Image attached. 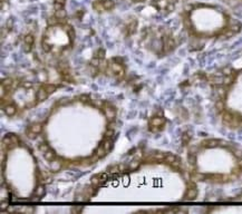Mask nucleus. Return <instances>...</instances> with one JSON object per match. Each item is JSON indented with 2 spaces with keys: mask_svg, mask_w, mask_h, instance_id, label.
Listing matches in <instances>:
<instances>
[{
  "mask_svg": "<svg viewBox=\"0 0 242 214\" xmlns=\"http://www.w3.org/2000/svg\"><path fill=\"white\" fill-rule=\"evenodd\" d=\"M48 95H49V94L46 92V89L41 86V87L37 90L36 99H37V102H44V101H46L47 98H48Z\"/></svg>",
  "mask_w": 242,
  "mask_h": 214,
  "instance_id": "423d86ee",
  "label": "nucleus"
},
{
  "mask_svg": "<svg viewBox=\"0 0 242 214\" xmlns=\"http://www.w3.org/2000/svg\"><path fill=\"white\" fill-rule=\"evenodd\" d=\"M223 79H224V77L216 76V75H211V76L209 77L210 83L213 84L214 86H216V85H223Z\"/></svg>",
  "mask_w": 242,
  "mask_h": 214,
  "instance_id": "1a4fd4ad",
  "label": "nucleus"
},
{
  "mask_svg": "<svg viewBox=\"0 0 242 214\" xmlns=\"http://www.w3.org/2000/svg\"><path fill=\"white\" fill-rule=\"evenodd\" d=\"M184 26H185L187 29H191V26H192V25H191V21H190V19L189 18L184 19Z\"/></svg>",
  "mask_w": 242,
  "mask_h": 214,
  "instance_id": "09e8293b",
  "label": "nucleus"
},
{
  "mask_svg": "<svg viewBox=\"0 0 242 214\" xmlns=\"http://www.w3.org/2000/svg\"><path fill=\"white\" fill-rule=\"evenodd\" d=\"M197 196V188H196L195 184L193 182H190L189 183V188H187V192L184 195V200L185 201H193Z\"/></svg>",
  "mask_w": 242,
  "mask_h": 214,
  "instance_id": "7ed1b4c3",
  "label": "nucleus"
},
{
  "mask_svg": "<svg viewBox=\"0 0 242 214\" xmlns=\"http://www.w3.org/2000/svg\"><path fill=\"white\" fill-rule=\"evenodd\" d=\"M235 72L233 73V74L231 75H226L225 77H224L223 79V85H225V86H229V85H231L234 82V79H235Z\"/></svg>",
  "mask_w": 242,
  "mask_h": 214,
  "instance_id": "2eb2a0df",
  "label": "nucleus"
},
{
  "mask_svg": "<svg viewBox=\"0 0 242 214\" xmlns=\"http://www.w3.org/2000/svg\"><path fill=\"white\" fill-rule=\"evenodd\" d=\"M233 154L237 156L238 158H242V151L241 149H232Z\"/></svg>",
  "mask_w": 242,
  "mask_h": 214,
  "instance_id": "79ce46f5",
  "label": "nucleus"
},
{
  "mask_svg": "<svg viewBox=\"0 0 242 214\" xmlns=\"http://www.w3.org/2000/svg\"><path fill=\"white\" fill-rule=\"evenodd\" d=\"M102 2L106 11H110V10L114 9V7H115V3H114L113 0H102Z\"/></svg>",
  "mask_w": 242,
  "mask_h": 214,
  "instance_id": "f3484780",
  "label": "nucleus"
},
{
  "mask_svg": "<svg viewBox=\"0 0 242 214\" xmlns=\"http://www.w3.org/2000/svg\"><path fill=\"white\" fill-rule=\"evenodd\" d=\"M187 161H189V164L190 165H195L196 164V156L195 154H193V153H190L189 154V156H187Z\"/></svg>",
  "mask_w": 242,
  "mask_h": 214,
  "instance_id": "c756f323",
  "label": "nucleus"
},
{
  "mask_svg": "<svg viewBox=\"0 0 242 214\" xmlns=\"http://www.w3.org/2000/svg\"><path fill=\"white\" fill-rule=\"evenodd\" d=\"M215 109L218 113H223L225 109V105H224V99L219 98V101L215 102Z\"/></svg>",
  "mask_w": 242,
  "mask_h": 214,
  "instance_id": "ddd939ff",
  "label": "nucleus"
},
{
  "mask_svg": "<svg viewBox=\"0 0 242 214\" xmlns=\"http://www.w3.org/2000/svg\"><path fill=\"white\" fill-rule=\"evenodd\" d=\"M45 184H43V183H40V184H38L37 186H36V188H35V195L38 196V197H41V196L45 194Z\"/></svg>",
  "mask_w": 242,
  "mask_h": 214,
  "instance_id": "4468645a",
  "label": "nucleus"
},
{
  "mask_svg": "<svg viewBox=\"0 0 242 214\" xmlns=\"http://www.w3.org/2000/svg\"><path fill=\"white\" fill-rule=\"evenodd\" d=\"M95 56L98 57L101 60H104V58H105V50H104L103 48H99V49L97 50V53H96Z\"/></svg>",
  "mask_w": 242,
  "mask_h": 214,
  "instance_id": "4c0bfd02",
  "label": "nucleus"
},
{
  "mask_svg": "<svg viewBox=\"0 0 242 214\" xmlns=\"http://www.w3.org/2000/svg\"><path fill=\"white\" fill-rule=\"evenodd\" d=\"M41 48H43V50H44L45 53L51 51V46H50V44L47 43L46 39H43V40H41Z\"/></svg>",
  "mask_w": 242,
  "mask_h": 214,
  "instance_id": "cd10ccee",
  "label": "nucleus"
},
{
  "mask_svg": "<svg viewBox=\"0 0 242 214\" xmlns=\"http://www.w3.org/2000/svg\"><path fill=\"white\" fill-rule=\"evenodd\" d=\"M95 154L98 156V158H102L104 157L106 154H107V152H106V149H104V146H103V144H101L98 147H97V149H96V152H95Z\"/></svg>",
  "mask_w": 242,
  "mask_h": 214,
  "instance_id": "a211bd4d",
  "label": "nucleus"
},
{
  "mask_svg": "<svg viewBox=\"0 0 242 214\" xmlns=\"http://www.w3.org/2000/svg\"><path fill=\"white\" fill-rule=\"evenodd\" d=\"M162 46H163V49H164V51L165 53H168V51H171L172 49H174V47H175V41H174V39L171 37L170 35H164L163 36V39H162Z\"/></svg>",
  "mask_w": 242,
  "mask_h": 214,
  "instance_id": "f03ea898",
  "label": "nucleus"
},
{
  "mask_svg": "<svg viewBox=\"0 0 242 214\" xmlns=\"http://www.w3.org/2000/svg\"><path fill=\"white\" fill-rule=\"evenodd\" d=\"M113 61H115V63H117V64H120V65H124L123 63H124V59L122 58V57H115V58H112Z\"/></svg>",
  "mask_w": 242,
  "mask_h": 214,
  "instance_id": "c03bdc74",
  "label": "nucleus"
},
{
  "mask_svg": "<svg viewBox=\"0 0 242 214\" xmlns=\"http://www.w3.org/2000/svg\"><path fill=\"white\" fill-rule=\"evenodd\" d=\"M91 183H92V185L95 186V187H97V186H99L102 184V182H101V180H99V177H98V174L92 176V178H91Z\"/></svg>",
  "mask_w": 242,
  "mask_h": 214,
  "instance_id": "bb28decb",
  "label": "nucleus"
},
{
  "mask_svg": "<svg viewBox=\"0 0 242 214\" xmlns=\"http://www.w3.org/2000/svg\"><path fill=\"white\" fill-rule=\"evenodd\" d=\"M215 88H216V93L219 95V98L225 99V98H226V94H228L226 88H225L224 86H222V85H216Z\"/></svg>",
  "mask_w": 242,
  "mask_h": 214,
  "instance_id": "9d476101",
  "label": "nucleus"
},
{
  "mask_svg": "<svg viewBox=\"0 0 242 214\" xmlns=\"http://www.w3.org/2000/svg\"><path fill=\"white\" fill-rule=\"evenodd\" d=\"M140 165H141V161L139 158L133 159L130 163V171H136L137 168L140 167Z\"/></svg>",
  "mask_w": 242,
  "mask_h": 214,
  "instance_id": "aec40b11",
  "label": "nucleus"
},
{
  "mask_svg": "<svg viewBox=\"0 0 242 214\" xmlns=\"http://www.w3.org/2000/svg\"><path fill=\"white\" fill-rule=\"evenodd\" d=\"M66 5V0H55L54 1V8L55 10L63 9Z\"/></svg>",
  "mask_w": 242,
  "mask_h": 214,
  "instance_id": "4be33fe9",
  "label": "nucleus"
},
{
  "mask_svg": "<svg viewBox=\"0 0 242 214\" xmlns=\"http://www.w3.org/2000/svg\"><path fill=\"white\" fill-rule=\"evenodd\" d=\"M1 209H2V210H5V209H8V203H5V202H2V203H1Z\"/></svg>",
  "mask_w": 242,
  "mask_h": 214,
  "instance_id": "603ef678",
  "label": "nucleus"
},
{
  "mask_svg": "<svg viewBox=\"0 0 242 214\" xmlns=\"http://www.w3.org/2000/svg\"><path fill=\"white\" fill-rule=\"evenodd\" d=\"M103 111H104V114H105L107 121L110 123L114 122L115 117H116V109L111 103H104L103 104Z\"/></svg>",
  "mask_w": 242,
  "mask_h": 214,
  "instance_id": "f257e3e1",
  "label": "nucleus"
},
{
  "mask_svg": "<svg viewBox=\"0 0 242 214\" xmlns=\"http://www.w3.org/2000/svg\"><path fill=\"white\" fill-rule=\"evenodd\" d=\"M44 157H45V159L48 161V162H51V161H54V159L56 158V153H55V151L49 149V151H47L46 153L44 154Z\"/></svg>",
  "mask_w": 242,
  "mask_h": 214,
  "instance_id": "dca6fc26",
  "label": "nucleus"
},
{
  "mask_svg": "<svg viewBox=\"0 0 242 214\" xmlns=\"http://www.w3.org/2000/svg\"><path fill=\"white\" fill-rule=\"evenodd\" d=\"M31 49H32V46H31L30 44H26V43H25V46H24V51H25V53H29Z\"/></svg>",
  "mask_w": 242,
  "mask_h": 214,
  "instance_id": "49530a36",
  "label": "nucleus"
},
{
  "mask_svg": "<svg viewBox=\"0 0 242 214\" xmlns=\"http://www.w3.org/2000/svg\"><path fill=\"white\" fill-rule=\"evenodd\" d=\"M220 142L221 140H215V138H210V140H205L201 143L202 147H208V149H213L220 146Z\"/></svg>",
  "mask_w": 242,
  "mask_h": 214,
  "instance_id": "39448f33",
  "label": "nucleus"
},
{
  "mask_svg": "<svg viewBox=\"0 0 242 214\" xmlns=\"http://www.w3.org/2000/svg\"><path fill=\"white\" fill-rule=\"evenodd\" d=\"M58 22H59V19L57 18L56 16L49 17V18L47 19V24H48V26H50V27H53V26H56Z\"/></svg>",
  "mask_w": 242,
  "mask_h": 214,
  "instance_id": "a878e982",
  "label": "nucleus"
},
{
  "mask_svg": "<svg viewBox=\"0 0 242 214\" xmlns=\"http://www.w3.org/2000/svg\"><path fill=\"white\" fill-rule=\"evenodd\" d=\"M22 87H24V88H26V89H28V88H31V87H32V86H34V85H32V83H30V82H24V83H22Z\"/></svg>",
  "mask_w": 242,
  "mask_h": 214,
  "instance_id": "de8ad7c7",
  "label": "nucleus"
},
{
  "mask_svg": "<svg viewBox=\"0 0 242 214\" xmlns=\"http://www.w3.org/2000/svg\"><path fill=\"white\" fill-rule=\"evenodd\" d=\"M19 85H20L19 79H14V83H12V86H11V87H12V89H16Z\"/></svg>",
  "mask_w": 242,
  "mask_h": 214,
  "instance_id": "8fccbe9b",
  "label": "nucleus"
},
{
  "mask_svg": "<svg viewBox=\"0 0 242 214\" xmlns=\"http://www.w3.org/2000/svg\"><path fill=\"white\" fill-rule=\"evenodd\" d=\"M3 111H5V114H6L7 116H14V115L17 113V106H16L15 104L10 103V104L6 105V106L3 107Z\"/></svg>",
  "mask_w": 242,
  "mask_h": 214,
  "instance_id": "0eeeda50",
  "label": "nucleus"
},
{
  "mask_svg": "<svg viewBox=\"0 0 242 214\" xmlns=\"http://www.w3.org/2000/svg\"><path fill=\"white\" fill-rule=\"evenodd\" d=\"M177 159H180V158L177 157L176 155H174V154H172V153H166V156L164 158V162L168 163V165H172L174 162H176Z\"/></svg>",
  "mask_w": 242,
  "mask_h": 214,
  "instance_id": "9b49d317",
  "label": "nucleus"
},
{
  "mask_svg": "<svg viewBox=\"0 0 242 214\" xmlns=\"http://www.w3.org/2000/svg\"><path fill=\"white\" fill-rule=\"evenodd\" d=\"M10 137H11V140H12V143H14L16 146H18L19 143H20V140H19L18 136H17V135H15V134H10Z\"/></svg>",
  "mask_w": 242,
  "mask_h": 214,
  "instance_id": "ea45409f",
  "label": "nucleus"
},
{
  "mask_svg": "<svg viewBox=\"0 0 242 214\" xmlns=\"http://www.w3.org/2000/svg\"><path fill=\"white\" fill-rule=\"evenodd\" d=\"M136 25H137V22H136L135 20L133 21V24L128 25V28H127V29H128V34H130V35H132V34H134V32L136 31Z\"/></svg>",
  "mask_w": 242,
  "mask_h": 214,
  "instance_id": "f704fd0d",
  "label": "nucleus"
},
{
  "mask_svg": "<svg viewBox=\"0 0 242 214\" xmlns=\"http://www.w3.org/2000/svg\"><path fill=\"white\" fill-rule=\"evenodd\" d=\"M107 171L112 174H117V173H120V167H118V165H111L107 167Z\"/></svg>",
  "mask_w": 242,
  "mask_h": 214,
  "instance_id": "7c9ffc66",
  "label": "nucleus"
},
{
  "mask_svg": "<svg viewBox=\"0 0 242 214\" xmlns=\"http://www.w3.org/2000/svg\"><path fill=\"white\" fill-rule=\"evenodd\" d=\"M62 166H63V162L59 158H55L50 163V171L54 172V173H56V172H58L62 168Z\"/></svg>",
  "mask_w": 242,
  "mask_h": 214,
  "instance_id": "6e6552de",
  "label": "nucleus"
},
{
  "mask_svg": "<svg viewBox=\"0 0 242 214\" xmlns=\"http://www.w3.org/2000/svg\"><path fill=\"white\" fill-rule=\"evenodd\" d=\"M43 87L46 89V92L48 94L55 93V92H56V89H57V86L56 85H54V84H45Z\"/></svg>",
  "mask_w": 242,
  "mask_h": 214,
  "instance_id": "b1692460",
  "label": "nucleus"
},
{
  "mask_svg": "<svg viewBox=\"0 0 242 214\" xmlns=\"http://www.w3.org/2000/svg\"><path fill=\"white\" fill-rule=\"evenodd\" d=\"M38 149H39L43 154H45L47 151H49V149H50V147H49V145H48L47 143H40V144H39V146H38Z\"/></svg>",
  "mask_w": 242,
  "mask_h": 214,
  "instance_id": "c85d7f7f",
  "label": "nucleus"
},
{
  "mask_svg": "<svg viewBox=\"0 0 242 214\" xmlns=\"http://www.w3.org/2000/svg\"><path fill=\"white\" fill-rule=\"evenodd\" d=\"M26 135H27V137H28V138H30V140H35V138L37 137L38 134H36L35 132H32V130H30V128H28V130H27V132H26Z\"/></svg>",
  "mask_w": 242,
  "mask_h": 214,
  "instance_id": "c9c22d12",
  "label": "nucleus"
},
{
  "mask_svg": "<svg viewBox=\"0 0 242 214\" xmlns=\"http://www.w3.org/2000/svg\"><path fill=\"white\" fill-rule=\"evenodd\" d=\"M101 63H102V60H101L98 57L94 56V58L91 60V66H94V67H99Z\"/></svg>",
  "mask_w": 242,
  "mask_h": 214,
  "instance_id": "473e14b6",
  "label": "nucleus"
},
{
  "mask_svg": "<svg viewBox=\"0 0 242 214\" xmlns=\"http://www.w3.org/2000/svg\"><path fill=\"white\" fill-rule=\"evenodd\" d=\"M29 128L32 130V132H35L36 134H40V133H41V130H43V125H41L40 123H35V124L30 125V127H29Z\"/></svg>",
  "mask_w": 242,
  "mask_h": 214,
  "instance_id": "6ab92c4d",
  "label": "nucleus"
},
{
  "mask_svg": "<svg viewBox=\"0 0 242 214\" xmlns=\"http://www.w3.org/2000/svg\"><path fill=\"white\" fill-rule=\"evenodd\" d=\"M5 92H7V89H6V87L3 85L1 84L0 85V96H1V98L5 97Z\"/></svg>",
  "mask_w": 242,
  "mask_h": 214,
  "instance_id": "a18cd8bd",
  "label": "nucleus"
},
{
  "mask_svg": "<svg viewBox=\"0 0 242 214\" xmlns=\"http://www.w3.org/2000/svg\"><path fill=\"white\" fill-rule=\"evenodd\" d=\"M166 123V119L162 116H154L151 118L149 121V125L151 126H156V127H163L164 128V125Z\"/></svg>",
  "mask_w": 242,
  "mask_h": 214,
  "instance_id": "20e7f679",
  "label": "nucleus"
},
{
  "mask_svg": "<svg viewBox=\"0 0 242 214\" xmlns=\"http://www.w3.org/2000/svg\"><path fill=\"white\" fill-rule=\"evenodd\" d=\"M25 43H26V44L32 45V44L35 43V37H34V35H32V34H28V35L25 37Z\"/></svg>",
  "mask_w": 242,
  "mask_h": 214,
  "instance_id": "72a5a7b5",
  "label": "nucleus"
},
{
  "mask_svg": "<svg viewBox=\"0 0 242 214\" xmlns=\"http://www.w3.org/2000/svg\"><path fill=\"white\" fill-rule=\"evenodd\" d=\"M103 146H104V149H106V152L108 153V152H111V149H112L113 147V142L111 138H106V140L103 142Z\"/></svg>",
  "mask_w": 242,
  "mask_h": 214,
  "instance_id": "5701e85b",
  "label": "nucleus"
},
{
  "mask_svg": "<svg viewBox=\"0 0 242 214\" xmlns=\"http://www.w3.org/2000/svg\"><path fill=\"white\" fill-rule=\"evenodd\" d=\"M93 8L95 11L97 12H103V11H106L105 8H104V5H103L102 0H95L93 2Z\"/></svg>",
  "mask_w": 242,
  "mask_h": 214,
  "instance_id": "f8f14e48",
  "label": "nucleus"
},
{
  "mask_svg": "<svg viewBox=\"0 0 242 214\" xmlns=\"http://www.w3.org/2000/svg\"><path fill=\"white\" fill-rule=\"evenodd\" d=\"M118 167H120V172H125V171H126V166H125V165H124V164H120V165H118Z\"/></svg>",
  "mask_w": 242,
  "mask_h": 214,
  "instance_id": "3c124183",
  "label": "nucleus"
},
{
  "mask_svg": "<svg viewBox=\"0 0 242 214\" xmlns=\"http://www.w3.org/2000/svg\"><path fill=\"white\" fill-rule=\"evenodd\" d=\"M79 101L82 103H84V104H91V102H92V99H91V97L88 95H80L79 96Z\"/></svg>",
  "mask_w": 242,
  "mask_h": 214,
  "instance_id": "2f4dec72",
  "label": "nucleus"
},
{
  "mask_svg": "<svg viewBox=\"0 0 242 214\" xmlns=\"http://www.w3.org/2000/svg\"><path fill=\"white\" fill-rule=\"evenodd\" d=\"M6 28H8L9 30H11V29L14 28V19L12 18L8 19V21H7V24H6Z\"/></svg>",
  "mask_w": 242,
  "mask_h": 214,
  "instance_id": "37998d69",
  "label": "nucleus"
},
{
  "mask_svg": "<svg viewBox=\"0 0 242 214\" xmlns=\"http://www.w3.org/2000/svg\"><path fill=\"white\" fill-rule=\"evenodd\" d=\"M190 140H191V135H190L189 133H185V134H183V136H182V142H183V145H187V143L190 142Z\"/></svg>",
  "mask_w": 242,
  "mask_h": 214,
  "instance_id": "58836bf2",
  "label": "nucleus"
},
{
  "mask_svg": "<svg viewBox=\"0 0 242 214\" xmlns=\"http://www.w3.org/2000/svg\"><path fill=\"white\" fill-rule=\"evenodd\" d=\"M55 16H56V17L59 19V20H63V19H65L66 17H67V12H66V10L63 8V9L56 10V12H55Z\"/></svg>",
  "mask_w": 242,
  "mask_h": 214,
  "instance_id": "393cba45",
  "label": "nucleus"
},
{
  "mask_svg": "<svg viewBox=\"0 0 242 214\" xmlns=\"http://www.w3.org/2000/svg\"><path fill=\"white\" fill-rule=\"evenodd\" d=\"M113 136H114V130L113 128H108L104 133V137L105 138H112Z\"/></svg>",
  "mask_w": 242,
  "mask_h": 214,
  "instance_id": "e433bc0d",
  "label": "nucleus"
},
{
  "mask_svg": "<svg viewBox=\"0 0 242 214\" xmlns=\"http://www.w3.org/2000/svg\"><path fill=\"white\" fill-rule=\"evenodd\" d=\"M238 166L240 168H242V158H240V161L238 162Z\"/></svg>",
  "mask_w": 242,
  "mask_h": 214,
  "instance_id": "864d4df0",
  "label": "nucleus"
},
{
  "mask_svg": "<svg viewBox=\"0 0 242 214\" xmlns=\"http://www.w3.org/2000/svg\"><path fill=\"white\" fill-rule=\"evenodd\" d=\"M65 30L66 32H67V35H68V37L70 38V40L73 41L75 39V37H76V35H75V30L74 28L72 27V26H66L65 27Z\"/></svg>",
  "mask_w": 242,
  "mask_h": 214,
  "instance_id": "412c9836",
  "label": "nucleus"
},
{
  "mask_svg": "<svg viewBox=\"0 0 242 214\" xmlns=\"http://www.w3.org/2000/svg\"><path fill=\"white\" fill-rule=\"evenodd\" d=\"M98 177H99L101 182L104 183V182H106V181L108 180V174H107V173H99V174H98Z\"/></svg>",
  "mask_w": 242,
  "mask_h": 214,
  "instance_id": "a19ab883",
  "label": "nucleus"
}]
</instances>
